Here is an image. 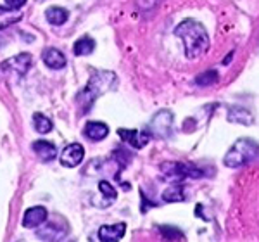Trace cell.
Returning a JSON list of instances; mask_svg holds the SVG:
<instances>
[{"label": "cell", "instance_id": "obj_14", "mask_svg": "<svg viewBox=\"0 0 259 242\" xmlns=\"http://www.w3.org/2000/svg\"><path fill=\"white\" fill-rule=\"evenodd\" d=\"M109 135V128L107 125L100 123V121H89L85 125V137L94 142H100Z\"/></svg>", "mask_w": 259, "mask_h": 242}, {"label": "cell", "instance_id": "obj_24", "mask_svg": "<svg viewBox=\"0 0 259 242\" xmlns=\"http://www.w3.org/2000/svg\"><path fill=\"white\" fill-rule=\"evenodd\" d=\"M159 2H161V0H137V6H139L140 9L147 11V9H152V7H156Z\"/></svg>", "mask_w": 259, "mask_h": 242}, {"label": "cell", "instance_id": "obj_20", "mask_svg": "<svg viewBox=\"0 0 259 242\" xmlns=\"http://www.w3.org/2000/svg\"><path fill=\"white\" fill-rule=\"evenodd\" d=\"M162 199H164L166 203H180V201H185V187H182V185L168 187V189L162 192Z\"/></svg>", "mask_w": 259, "mask_h": 242}, {"label": "cell", "instance_id": "obj_23", "mask_svg": "<svg viewBox=\"0 0 259 242\" xmlns=\"http://www.w3.org/2000/svg\"><path fill=\"white\" fill-rule=\"evenodd\" d=\"M161 232H162V235H164L166 239H183L182 232L175 230L173 227H161Z\"/></svg>", "mask_w": 259, "mask_h": 242}, {"label": "cell", "instance_id": "obj_26", "mask_svg": "<svg viewBox=\"0 0 259 242\" xmlns=\"http://www.w3.org/2000/svg\"><path fill=\"white\" fill-rule=\"evenodd\" d=\"M36 2H45V0H36Z\"/></svg>", "mask_w": 259, "mask_h": 242}, {"label": "cell", "instance_id": "obj_16", "mask_svg": "<svg viewBox=\"0 0 259 242\" xmlns=\"http://www.w3.org/2000/svg\"><path fill=\"white\" fill-rule=\"evenodd\" d=\"M21 18H23V14L19 9L0 6V30H6L11 24H16L18 21H21Z\"/></svg>", "mask_w": 259, "mask_h": 242}, {"label": "cell", "instance_id": "obj_15", "mask_svg": "<svg viewBox=\"0 0 259 242\" xmlns=\"http://www.w3.org/2000/svg\"><path fill=\"white\" fill-rule=\"evenodd\" d=\"M99 190L102 192V199H100V203L95 204V206H99V208L111 206V204L116 201V197H118V192H116V189L107 180L99 182Z\"/></svg>", "mask_w": 259, "mask_h": 242}, {"label": "cell", "instance_id": "obj_13", "mask_svg": "<svg viewBox=\"0 0 259 242\" xmlns=\"http://www.w3.org/2000/svg\"><path fill=\"white\" fill-rule=\"evenodd\" d=\"M41 59H44L45 66L50 69H62L66 68V57L64 54L57 49H45L44 54H41Z\"/></svg>", "mask_w": 259, "mask_h": 242}, {"label": "cell", "instance_id": "obj_8", "mask_svg": "<svg viewBox=\"0 0 259 242\" xmlns=\"http://www.w3.org/2000/svg\"><path fill=\"white\" fill-rule=\"evenodd\" d=\"M118 135L123 139L126 144H130L135 149H142L149 144V140L152 139V135L147 132H139V130H124V128H119Z\"/></svg>", "mask_w": 259, "mask_h": 242}, {"label": "cell", "instance_id": "obj_5", "mask_svg": "<svg viewBox=\"0 0 259 242\" xmlns=\"http://www.w3.org/2000/svg\"><path fill=\"white\" fill-rule=\"evenodd\" d=\"M159 170L162 178H166L169 182H182L187 177H190V166H187L185 163H180V161L161 163Z\"/></svg>", "mask_w": 259, "mask_h": 242}, {"label": "cell", "instance_id": "obj_17", "mask_svg": "<svg viewBox=\"0 0 259 242\" xmlns=\"http://www.w3.org/2000/svg\"><path fill=\"white\" fill-rule=\"evenodd\" d=\"M68 18H69V12L66 9H62V7H49V9L45 11V19H47L50 24H54V26L64 24L66 21H68Z\"/></svg>", "mask_w": 259, "mask_h": 242}, {"label": "cell", "instance_id": "obj_4", "mask_svg": "<svg viewBox=\"0 0 259 242\" xmlns=\"http://www.w3.org/2000/svg\"><path fill=\"white\" fill-rule=\"evenodd\" d=\"M31 56L26 52L18 54V56L11 57V59L4 61L0 64V71L6 74H14V76H24L28 73V69L31 68Z\"/></svg>", "mask_w": 259, "mask_h": 242}, {"label": "cell", "instance_id": "obj_6", "mask_svg": "<svg viewBox=\"0 0 259 242\" xmlns=\"http://www.w3.org/2000/svg\"><path fill=\"white\" fill-rule=\"evenodd\" d=\"M150 130L152 133L150 135H156V137H169V132H171V127H173V114L169 111H159L156 116L150 121Z\"/></svg>", "mask_w": 259, "mask_h": 242}, {"label": "cell", "instance_id": "obj_18", "mask_svg": "<svg viewBox=\"0 0 259 242\" xmlns=\"http://www.w3.org/2000/svg\"><path fill=\"white\" fill-rule=\"evenodd\" d=\"M94 49H95V40L89 35L78 38L73 45V52L76 56H89V54L94 52Z\"/></svg>", "mask_w": 259, "mask_h": 242}, {"label": "cell", "instance_id": "obj_3", "mask_svg": "<svg viewBox=\"0 0 259 242\" xmlns=\"http://www.w3.org/2000/svg\"><path fill=\"white\" fill-rule=\"evenodd\" d=\"M259 156V145L254 140L249 139H239L233 144L225 156V165L228 168H240V166L247 165V163L254 161Z\"/></svg>", "mask_w": 259, "mask_h": 242}, {"label": "cell", "instance_id": "obj_10", "mask_svg": "<svg viewBox=\"0 0 259 242\" xmlns=\"http://www.w3.org/2000/svg\"><path fill=\"white\" fill-rule=\"evenodd\" d=\"M66 232H68V227H66L64 222H62V225L57 222H50L45 227H41V230L36 232V235L44 240H59L66 235Z\"/></svg>", "mask_w": 259, "mask_h": 242}, {"label": "cell", "instance_id": "obj_19", "mask_svg": "<svg viewBox=\"0 0 259 242\" xmlns=\"http://www.w3.org/2000/svg\"><path fill=\"white\" fill-rule=\"evenodd\" d=\"M228 119L242 125H250L252 123V114L247 109H244V107H232L228 111Z\"/></svg>", "mask_w": 259, "mask_h": 242}, {"label": "cell", "instance_id": "obj_22", "mask_svg": "<svg viewBox=\"0 0 259 242\" xmlns=\"http://www.w3.org/2000/svg\"><path fill=\"white\" fill-rule=\"evenodd\" d=\"M218 82V71L214 69H209V71H204L200 73L197 78H195V83L200 87H207V85H212V83Z\"/></svg>", "mask_w": 259, "mask_h": 242}, {"label": "cell", "instance_id": "obj_25", "mask_svg": "<svg viewBox=\"0 0 259 242\" xmlns=\"http://www.w3.org/2000/svg\"><path fill=\"white\" fill-rule=\"evenodd\" d=\"M6 4L9 7H12V9H19L21 6H24V4H26V0H6Z\"/></svg>", "mask_w": 259, "mask_h": 242}, {"label": "cell", "instance_id": "obj_2", "mask_svg": "<svg viewBox=\"0 0 259 242\" xmlns=\"http://www.w3.org/2000/svg\"><path fill=\"white\" fill-rule=\"evenodd\" d=\"M116 87H118V78L112 71H95L85 89L76 95V102L80 104L83 112H87L95 102V99H99L100 95L116 89Z\"/></svg>", "mask_w": 259, "mask_h": 242}, {"label": "cell", "instance_id": "obj_12", "mask_svg": "<svg viewBox=\"0 0 259 242\" xmlns=\"http://www.w3.org/2000/svg\"><path fill=\"white\" fill-rule=\"evenodd\" d=\"M33 151L44 163H50L57 157V147L47 140H36L33 142Z\"/></svg>", "mask_w": 259, "mask_h": 242}, {"label": "cell", "instance_id": "obj_21", "mask_svg": "<svg viewBox=\"0 0 259 242\" xmlns=\"http://www.w3.org/2000/svg\"><path fill=\"white\" fill-rule=\"evenodd\" d=\"M33 127L38 133H49L52 130V121H50L47 116L40 114V112H35L33 114Z\"/></svg>", "mask_w": 259, "mask_h": 242}, {"label": "cell", "instance_id": "obj_9", "mask_svg": "<svg viewBox=\"0 0 259 242\" xmlns=\"http://www.w3.org/2000/svg\"><path fill=\"white\" fill-rule=\"evenodd\" d=\"M44 222H47V210L41 206L30 208L23 216V227L24 228H36Z\"/></svg>", "mask_w": 259, "mask_h": 242}, {"label": "cell", "instance_id": "obj_7", "mask_svg": "<svg viewBox=\"0 0 259 242\" xmlns=\"http://www.w3.org/2000/svg\"><path fill=\"white\" fill-rule=\"evenodd\" d=\"M83 157H85L83 145L69 144L61 154V163H62V166H66V168H76L78 165H81Z\"/></svg>", "mask_w": 259, "mask_h": 242}, {"label": "cell", "instance_id": "obj_11", "mask_svg": "<svg viewBox=\"0 0 259 242\" xmlns=\"http://www.w3.org/2000/svg\"><path fill=\"white\" fill-rule=\"evenodd\" d=\"M126 232V225L124 223H116V225H102L99 228V239L102 242H114L124 237Z\"/></svg>", "mask_w": 259, "mask_h": 242}, {"label": "cell", "instance_id": "obj_1", "mask_svg": "<svg viewBox=\"0 0 259 242\" xmlns=\"http://www.w3.org/2000/svg\"><path fill=\"white\" fill-rule=\"evenodd\" d=\"M175 35L183 40L185 56L189 59H199L209 49V36L207 30L194 19H185L175 28Z\"/></svg>", "mask_w": 259, "mask_h": 242}]
</instances>
